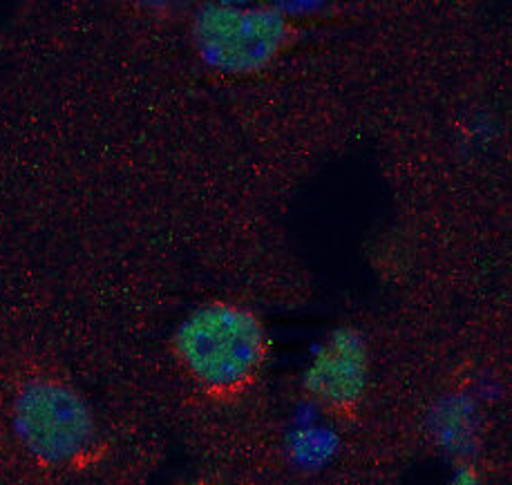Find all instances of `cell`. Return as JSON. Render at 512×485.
Listing matches in <instances>:
<instances>
[{
  "label": "cell",
  "mask_w": 512,
  "mask_h": 485,
  "mask_svg": "<svg viewBox=\"0 0 512 485\" xmlns=\"http://www.w3.org/2000/svg\"><path fill=\"white\" fill-rule=\"evenodd\" d=\"M168 351L197 396L213 405H235L260 383L271 338L251 307L215 298L186 313L168 340Z\"/></svg>",
  "instance_id": "cell-1"
},
{
  "label": "cell",
  "mask_w": 512,
  "mask_h": 485,
  "mask_svg": "<svg viewBox=\"0 0 512 485\" xmlns=\"http://www.w3.org/2000/svg\"><path fill=\"white\" fill-rule=\"evenodd\" d=\"M12 430L23 450L47 468L83 470L106 454L90 401L68 378L52 372H36L18 383Z\"/></svg>",
  "instance_id": "cell-2"
},
{
  "label": "cell",
  "mask_w": 512,
  "mask_h": 485,
  "mask_svg": "<svg viewBox=\"0 0 512 485\" xmlns=\"http://www.w3.org/2000/svg\"><path fill=\"white\" fill-rule=\"evenodd\" d=\"M291 21L280 7L208 3L191 21L195 52L222 74H258L278 59L291 41Z\"/></svg>",
  "instance_id": "cell-3"
},
{
  "label": "cell",
  "mask_w": 512,
  "mask_h": 485,
  "mask_svg": "<svg viewBox=\"0 0 512 485\" xmlns=\"http://www.w3.org/2000/svg\"><path fill=\"white\" fill-rule=\"evenodd\" d=\"M369 385V349L360 331L338 327L320 342L302 376V387L318 410L347 418L358 412Z\"/></svg>",
  "instance_id": "cell-4"
},
{
  "label": "cell",
  "mask_w": 512,
  "mask_h": 485,
  "mask_svg": "<svg viewBox=\"0 0 512 485\" xmlns=\"http://www.w3.org/2000/svg\"><path fill=\"white\" fill-rule=\"evenodd\" d=\"M434 434L445 450L468 454L477 436V410L466 396H450L436 407Z\"/></svg>",
  "instance_id": "cell-5"
},
{
  "label": "cell",
  "mask_w": 512,
  "mask_h": 485,
  "mask_svg": "<svg viewBox=\"0 0 512 485\" xmlns=\"http://www.w3.org/2000/svg\"><path fill=\"white\" fill-rule=\"evenodd\" d=\"M296 448L305 459H318V456L327 454L329 441L325 434H320V430H302L296 441Z\"/></svg>",
  "instance_id": "cell-6"
},
{
  "label": "cell",
  "mask_w": 512,
  "mask_h": 485,
  "mask_svg": "<svg viewBox=\"0 0 512 485\" xmlns=\"http://www.w3.org/2000/svg\"><path fill=\"white\" fill-rule=\"evenodd\" d=\"M450 485H479V474L474 472L472 465H461L457 474L452 477Z\"/></svg>",
  "instance_id": "cell-7"
},
{
  "label": "cell",
  "mask_w": 512,
  "mask_h": 485,
  "mask_svg": "<svg viewBox=\"0 0 512 485\" xmlns=\"http://www.w3.org/2000/svg\"><path fill=\"white\" fill-rule=\"evenodd\" d=\"M193 485H220L215 479H197Z\"/></svg>",
  "instance_id": "cell-8"
}]
</instances>
